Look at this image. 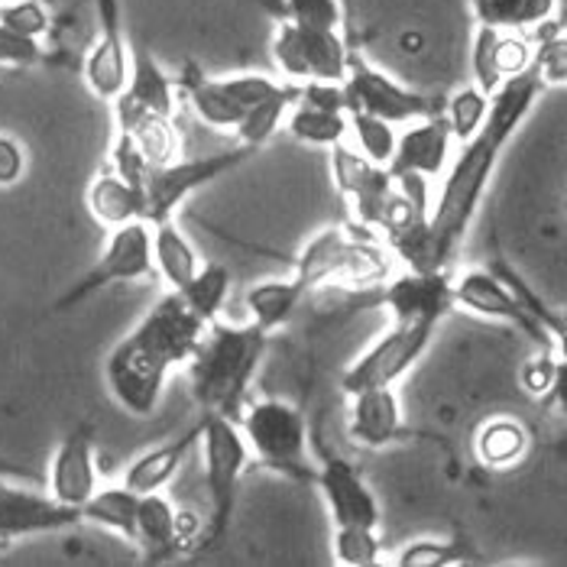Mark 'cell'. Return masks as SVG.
<instances>
[{"instance_id":"obj_1","label":"cell","mask_w":567,"mask_h":567,"mask_svg":"<svg viewBox=\"0 0 567 567\" xmlns=\"http://www.w3.org/2000/svg\"><path fill=\"white\" fill-rule=\"evenodd\" d=\"M545 82L535 69H525L523 75L506 79L489 94V114L486 124L471 140L461 143L457 156H451L447 173L441 175L432 215H429V234H432V254L435 266L444 269L461 240L467 237L471 224L481 212L483 195L489 188V178L499 166L503 150L519 133L525 117L532 114L535 101L542 97Z\"/></svg>"},{"instance_id":"obj_2","label":"cell","mask_w":567,"mask_h":567,"mask_svg":"<svg viewBox=\"0 0 567 567\" xmlns=\"http://www.w3.org/2000/svg\"><path fill=\"white\" fill-rule=\"evenodd\" d=\"M269 334L254 321H212L198 350L185 363L188 390L202 412L240 415Z\"/></svg>"},{"instance_id":"obj_3","label":"cell","mask_w":567,"mask_h":567,"mask_svg":"<svg viewBox=\"0 0 567 567\" xmlns=\"http://www.w3.org/2000/svg\"><path fill=\"white\" fill-rule=\"evenodd\" d=\"M393 254L373 230L357 224L318 230L296 260L292 276L311 289H380L393 276Z\"/></svg>"},{"instance_id":"obj_4","label":"cell","mask_w":567,"mask_h":567,"mask_svg":"<svg viewBox=\"0 0 567 567\" xmlns=\"http://www.w3.org/2000/svg\"><path fill=\"white\" fill-rule=\"evenodd\" d=\"M198 447H202V464H205V489H208V503H212L205 542L218 545L230 528L234 509H237V489H240V481H244L254 454L240 432V422L234 415H220V412H202Z\"/></svg>"},{"instance_id":"obj_5","label":"cell","mask_w":567,"mask_h":567,"mask_svg":"<svg viewBox=\"0 0 567 567\" xmlns=\"http://www.w3.org/2000/svg\"><path fill=\"white\" fill-rule=\"evenodd\" d=\"M237 422L250 444V454L260 464L296 481H315V467L308 464L306 415L292 402L272 395L244 402Z\"/></svg>"},{"instance_id":"obj_6","label":"cell","mask_w":567,"mask_h":567,"mask_svg":"<svg viewBox=\"0 0 567 567\" xmlns=\"http://www.w3.org/2000/svg\"><path fill=\"white\" fill-rule=\"evenodd\" d=\"M272 62H276V75L289 85H308V82L344 85L350 49L341 30L302 27L286 20L272 37Z\"/></svg>"},{"instance_id":"obj_7","label":"cell","mask_w":567,"mask_h":567,"mask_svg":"<svg viewBox=\"0 0 567 567\" xmlns=\"http://www.w3.org/2000/svg\"><path fill=\"white\" fill-rule=\"evenodd\" d=\"M257 150L250 146H234L227 153H212V156H198V159H173L163 166H150L140 188H143V202H146V224H159V220H173L175 212L205 185L218 182L227 173H234L240 163H247Z\"/></svg>"},{"instance_id":"obj_8","label":"cell","mask_w":567,"mask_h":567,"mask_svg":"<svg viewBox=\"0 0 567 567\" xmlns=\"http://www.w3.org/2000/svg\"><path fill=\"white\" fill-rule=\"evenodd\" d=\"M169 377L173 367L143 348L131 331L104 357V386L133 419H153L159 412Z\"/></svg>"},{"instance_id":"obj_9","label":"cell","mask_w":567,"mask_h":567,"mask_svg":"<svg viewBox=\"0 0 567 567\" xmlns=\"http://www.w3.org/2000/svg\"><path fill=\"white\" fill-rule=\"evenodd\" d=\"M435 324L419 321H393L386 334H380L370 348L363 350L341 377V390L348 395L377 390V386H395L422 357L432 348Z\"/></svg>"},{"instance_id":"obj_10","label":"cell","mask_w":567,"mask_h":567,"mask_svg":"<svg viewBox=\"0 0 567 567\" xmlns=\"http://www.w3.org/2000/svg\"><path fill=\"white\" fill-rule=\"evenodd\" d=\"M153 272H156V262H153V224L131 220V224L111 227V237H107L97 262L87 269L85 279L59 306H75V302H82V299L107 289V286L143 282Z\"/></svg>"},{"instance_id":"obj_11","label":"cell","mask_w":567,"mask_h":567,"mask_svg":"<svg viewBox=\"0 0 567 567\" xmlns=\"http://www.w3.org/2000/svg\"><path fill=\"white\" fill-rule=\"evenodd\" d=\"M282 85L286 82L279 75L240 72V75H227V79H192V82H182V91L202 124L234 133L260 101L276 94Z\"/></svg>"},{"instance_id":"obj_12","label":"cell","mask_w":567,"mask_h":567,"mask_svg":"<svg viewBox=\"0 0 567 567\" xmlns=\"http://www.w3.org/2000/svg\"><path fill=\"white\" fill-rule=\"evenodd\" d=\"M328 153H331V178L348 205L350 224L380 234V224L395 198L393 173L386 166L363 159L348 140L331 146Z\"/></svg>"},{"instance_id":"obj_13","label":"cell","mask_w":567,"mask_h":567,"mask_svg":"<svg viewBox=\"0 0 567 567\" xmlns=\"http://www.w3.org/2000/svg\"><path fill=\"white\" fill-rule=\"evenodd\" d=\"M344 97H348V111H367L373 117L390 121L395 127H405L412 121H422V117L437 114L435 101L429 94H422L415 87L399 85L386 72H380L377 65H370L357 52H350Z\"/></svg>"},{"instance_id":"obj_14","label":"cell","mask_w":567,"mask_h":567,"mask_svg":"<svg viewBox=\"0 0 567 567\" xmlns=\"http://www.w3.org/2000/svg\"><path fill=\"white\" fill-rule=\"evenodd\" d=\"M205 331H208V321H202L185 306V299L175 289H169L131 328L133 338L146 350H153L163 363H169L173 370H185V363L202 344Z\"/></svg>"},{"instance_id":"obj_15","label":"cell","mask_w":567,"mask_h":567,"mask_svg":"<svg viewBox=\"0 0 567 567\" xmlns=\"http://www.w3.org/2000/svg\"><path fill=\"white\" fill-rule=\"evenodd\" d=\"M451 292H454V308H467L483 318H496V321H509L519 331H525L532 341H538L542 348H551L548 331L538 324V318L525 308V302L516 296V289L493 269H464L457 279H451Z\"/></svg>"},{"instance_id":"obj_16","label":"cell","mask_w":567,"mask_h":567,"mask_svg":"<svg viewBox=\"0 0 567 567\" xmlns=\"http://www.w3.org/2000/svg\"><path fill=\"white\" fill-rule=\"evenodd\" d=\"M72 525H82L79 509L62 506L49 493L0 481V548L23 542V538L65 532Z\"/></svg>"},{"instance_id":"obj_17","label":"cell","mask_w":567,"mask_h":567,"mask_svg":"<svg viewBox=\"0 0 567 567\" xmlns=\"http://www.w3.org/2000/svg\"><path fill=\"white\" fill-rule=\"evenodd\" d=\"M380 302L393 315V321H419L437 328L441 318L454 308L451 276L447 269H405L380 286Z\"/></svg>"},{"instance_id":"obj_18","label":"cell","mask_w":567,"mask_h":567,"mask_svg":"<svg viewBox=\"0 0 567 567\" xmlns=\"http://www.w3.org/2000/svg\"><path fill=\"white\" fill-rule=\"evenodd\" d=\"M101 486V471H97V447L87 429H75L59 441L52 461H49V481L45 493L59 499L62 506H72L82 513L87 499Z\"/></svg>"},{"instance_id":"obj_19","label":"cell","mask_w":567,"mask_h":567,"mask_svg":"<svg viewBox=\"0 0 567 567\" xmlns=\"http://www.w3.org/2000/svg\"><path fill=\"white\" fill-rule=\"evenodd\" d=\"M315 483L328 503L334 525H370L380 528V499L373 496L370 483L360 477V471L344 457H324L321 467H315Z\"/></svg>"},{"instance_id":"obj_20","label":"cell","mask_w":567,"mask_h":567,"mask_svg":"<svg viewBox=\"0 0 567 567\" xmlns=\"http://www.w3.org/2000/svg\"><path fill=\"white\" fill-rule=\"evenodd\" d=\"M451 156H454V133L447 127L444 114H432V117L412 121V124H405V131H399V146H395L390 173H412L435 182L447 173Z\"/></svg>"},{"instance_id":"obj_21","label":"cell","mask_w":567,"mask_h":567,"mask_svg":"<svg viewBox=\"0 0 567 567\" xmlns=\"http://www.w3.org/2000/svg\"><path fill=\"white\" fill-rule=\"evenodd\" d=\"M131 62L133 52L124 33H121V20H104L101 37L91 43L82 62V75H85L87 91L104 101L114 104L127 85H131Z\"/></svg>"},{"instance_id":"obj_22","label":"cell","mask_w":567,"mask_h":567,"mask_svg":"<svg viewBox=\"0 0 567 567\" xmlns=\"http://www.w3.org/2000/svg\"><path fill=\"white\" fill-rule=\"evenodd\" d=\"M348 432L360 447H386L402 435V402L395 386H377L350 395Z\"/></svg>"},{"instance_id":"obj_23","label":"cell","mask_w":567,"mask_h":567,"mask_svg":"<svg viewBox=\"0 0 567 567\" xmlns=\"http://www.w3.org/2000/svg\"><path fill=\"white\" fill-rule=\"evenodd\" d=\"M111 107H114V121H127L136 114L175 117V82L150 52H133L131 85Z\"/></svg>"},{"instance_id":"obj_24","label":"cell","mask_w":567,"mask_h":567,"mask_svg":"<svg viewBox=\"0 0 567 567\" xmlns=\"http://www.w3.org/2000/svg\"><path fill=\"white\" fill-rule=\"evenodd\" d=\"M87 212L97 224H104L107 230L111 227H121V224H131V220H146V202H143V188L124 178L114 169H104L91 185H87Z\"/></svg>"},{"instance_id":"obj_25","label":"cell","mask_w":567,"mask_h":567,"mask_svg":"<svg viewBox=\"0 0 567 567\" xmlns=\"http://www.w3.org/2000/svg\"><path fill=\"white\" fill-rule=\"evenodd\" d=\"M198 444V425L188 435L166 441L153 451H143L140 457H133L124 467V486H131L133 493L146 496V493H166V486L175 481V474L182 471L188 451Z\"/></svg>"},{"instance_id":"obj_26","label":"cell","mask_w":567,"mask_h":567,"mask_svg":"<svg viewBox=\"0 0 567 567\" xmlns=\"http://www.w3.org/2000/svg\"><path fill=\"white\" fill-rule=\"evenodd\" d=\"M133 545L146 555V561H166L182 548L178 538V509L166 493L140 496L136 509V535Z\"/></svg>"},{"instance_id":"obj_27","label":"cell","mask_w":567,"mask_h":567,"mask_svg":"<svg viewBox=\"0 0 567 567\" xmlns=\"http://www.w3.org/2000/svg\"><path fill=\"white\" fill-rule=\"evenodd\" d=\"M306 296L308 289L296 276H289V279H262L254 289H247V296H244V306H247V315H250L247 321H254L266 334H276L296 318V311L302 308Z\"/></svg>"},{"instance_id":"obj_28","label":"cell","mask_w":567,"mask_h":567,"mask_svg":"<svg viewBox=\"0 0 567 567\" xmlns=\"http://www.w3.org/2000/svg\"><path fill=\"white\" fill-rule=\"evenodd\" d=\"M282 131L289 133L296 143L318 146V150H331V146H338V143L348 140V107H321V104H308V101L296 97V104H292Z\"/></svg>"},{"instance_id":"obj_29","label":"cell","mask_w":567,"mask_h":567,"mask_svg":"<svg viewBox=\"0 0 567 567\" xmlns=\"http://www.w3.org/2000/svg\"><path fill=\"white\" fill-rule=\"evenodd\" d=\"M153 262L159 279L169 289H182L198 269H202V257L195 250V244L185 237V230L173 220H159L153 224Z\"/></svg>"},{"instance_id":"obj_30","label":"cell","mask_w":567,"mask_h":567,"mask_svg":"<svg viewBox=\"0 0 567 567\" xmlns=\"http://www.w3.org/2000/svg\"><path fill=\"white\" fill-rule=\"evenodd\" d=\"M136 509H140V493H133L124 483H111V486H97V493L82 506V523L107 528L133 545Z\"/></svg>"},{"instance_id":"obj_31","label":"cell","mask_w":567,"mask_h":567,"mask_svg":"<svg viewBox=\"0 0 567 567\" xmlns=\"http://www.w3.org/2000/svg\"><path fill=\"white\" fill-rule=\"evenodd\" d=\"M558 0H474L477 27L532 33L551 23Z\"/></svg>"},{"instance_id":"obj_32","label":"cell","mask_w":567,"mask_h":567,"mask_svg":"<svg viewBox=\"0 0 567 567\" xmlns=\"http://www.w3.org/2000/svg\"><path fill=\"white\" fill-rule=\"evenodd\" d=\"M117 133L131 136L133 146L143 153V159L150 166H163L178 159V131H175V117L169 114H136L127 121H114Z\"/></svg>"},{"instance_id":"obj_33","label":"cell","mask_w":567,"mask_h":567,"mask_svg":"<svg viewBox=\"0 0 567 567\" xmlns=\"http://www.w3.org/2000/svg\"><path fill=\"white\" fill-rule=\"evenodd\" d=\"M525 451H528V432L516 419L496 415L477 432V457L489 471H506V467L519 464Z\"/></svg>"},{"instance_id":"obj_34","label":"cell","mask_w":567,"mask_h":567,"mask_svg":"<svg viewBox=\"0 0 567 567\" xmlns=\"http://www.w3.org/2000/svg\"><path fill=\"white\" fill-rule=\"evenodd\" d=\"M230 286H234V276L224 262H202V269L175 292L202 321L212 324V321H218L227 299H230Z\"/></svg>"},{"instance_id":"obj_35","label":"cell","mask_w":567,"mask_h":567,"mask_svg":"<svg viewBox=\"0 0 567 567\" xmlns=\"http://www.w3.org/2000/svg\"><path fill=\"white\" fill-rule=\"evenodd\" d=\"M296 97H299V85H289V82H286L276 94H269L266 101H260V104L240 121V127L234 131L237 143H240V146H250V150L266 146V143L276 136V131H282V124H286V117H289Z\"/></svg>"},{"instance_id":"obj_36","label":"cell","mask_w":567,"mask_h":567,"mask_svg":"<svg viewBox=\"0 0 567 567\" xmlns=\"http://www.w3.org/2000/svg\"><path fill=\"white\" fill-rule=\"evenodd\" d=\"M348 117L350 146H353L363 159H370V163L390 169V163H393L395 156V146H399V131H395V124L383 121V117H373V114H367V111H348Z\"/></svg>"},{"instance_id":"obj_37","label":"cell","mask_w":567,"mask_h":567,"mask_svg":"<svg viewBox=\"0 0 567 567\" xmlns=\"http://www.w3.org/2000/svg\"><path fill=\"white\" fill-rule=\"evenodd\" d=\"M331 558L341 567H377L383 565V542L370 525H334Z\"/></svg>"},{"instance_id":"obj_38","label":"cell","mask_w":567,"mask_h":567,"mask_svg":"<svg viewBox=\"0 0 567 567\" xmlns=\"http://www.w3.org/2000/svg\"><path fill=\"white\" fill-rule=\"evenodd\" d=\"M486 114H489V94L481 85L457 87L447 97V107H444V121H447V127H451L457 143L471 140L474 133L481 131L486 124Z\"/></svg>"},{"instance_id":"obj_39","label":"cell","mask_w":567,"mask_h":567,"mask_svg":"<svg viewBox=\"0 0 567 567\" xmlns=\"http://www.w3.org/2000/svg\"><path fill=\"white\" fill-rule=\"evenodd\" d=\"M532 69L538 72V79L545 87L567 85V33H538V43L532 52Z\"/></svg>"},{"instance_id":"obj_40","label":"cell","mask_w":567,"mask_h":567,"mask_svg":"<svg viewBox=\"0 0 567 567\" xmlns=\"http://www.w3.org/2000/svg\"><path fill=\"white\" fill-rule=\"evenodd\" d=\"M457 561H464V548L457 542H437V538L409 542L393 558V565L399 567H447Z\"/></svg>"},{"instance_id":"obj_41","label":"cell","mask_w":567,"mask_h":567,"mask_svg":"<svg viewBox=\"0 0 567 567\" xmlns=\"http://www.w3.org/2000/svg\"><path fill=\"white\" fill-rule=\"evenodd\" d=\"M532 52H535V43L528 40V33H519V30H499L496 49H493L499 79L506 82V79H513V75H523L525 69H532Z\"/></svg>"},{"instance_id":"obj_42","label":"cell","mask_w":567,"mask_h":567,"mask_svg":"<svg viewBox=\"0 0 567 567\" xmlns=\"http://www.w3.org/2000/svg\"><path fill=\"white\" fill-rule=\"evenodd\" d=\"M0 23L7 30H17L23 37H33V40H43L49 33V10H45L40 0H3L0 3Z\"/></svg>"},{"instance_id":"obj_43","label":"cell","mask_w":567,"mask_h":567,"mask_svg":"<svg viewBox=\"0 0 567 567\" xmlns=\"http://www.w3.org/2000/svg\"><path fill=\"white\" fill-rule=\"evenodd\" d=\"M496 37H499V30H493V27H477L474 43H471V72H474V85H481L486 94H493L496 87L503 85V79H499V72H496V59H493Z\"/></svg>"},{"instance_id":"obj_44","label":"cell","mask_w":567,"mask_h":567,"mask_svg":"<svg viewBox=\"0 0 567 567\" xmlns=\"http://www.w3.org/2000/svg\"><path fill=\"white\" fill-rule=\"evenodd\" d=\"M286 17L302 27H328L341 30L344 10L338 0H286Z\"/></svg>"},{"instance_id":"obj_45","label":"cell","mask_w":567,"mask_h":567,"mask_svg":"<svg viewBox=\"0 0 567 567\" xmlns=\"http://www.w3.org/2000/svg\"><path fill=\"white\" fill-rule=\"evenodd\" d=\"M43 62V43L33 37H23L17 30H7L0 23V65L7 69H30Z\"/></svg>"},{"instance_id":"obj_46","label":"cell","mask_w":567,"mask_h":567,"mask_svg":"<svg viewBox=\"0 0 567 567\" xmlns=\"http://www.w3.org/2000/svg\"><path fill=\"white\" fill-rule=\"evenodd\" d=\"M555 360H558V353L548 348H542V353H535L532 360H525L523 377H519V380H523L525 393H532V395L548 393L551 377H555Z\"/></svg>"},{"instance_id":"obj_47","label":"cell","mask_w":567,"mask_h":567,"mask_svg":"<svg viewBox=\"0 0 567 567\" xmlns=\"http://www.w3.org/2000/svg\"><path fill=\"white\" fill-rule=\"evenodd\" d=\"M27 175V150L17 136L0 133V188L17 185Z\"/></svg>"},{"instance_id":"obj_48","label":"cell","mask_w":567,"mask_h":567,"mask_svg":"<svg viewBox=\"0 0 567 567\" xmlns=\"http://www.w3.org/2000/svg\"><path fill=\"white\" fill-rule=\"evenodd\" d=\"M548 399L561 409V415L567 419V360L558 357L555 360V377H551V386H548Z\"/></svg>"},{"instance_id":"obj_49","label":"cell","mask_w":567,"mask_h":567,"mask_svg":"<svg viewBox=\"0 0 567 567\" xmlns=\"http://www.w3.org/2000/svg\"><path fill=\"white\" fill-rule=\"evenodd\" d=\"M0 3H3V0H0Z\"/></svg>"}]
</instances>
